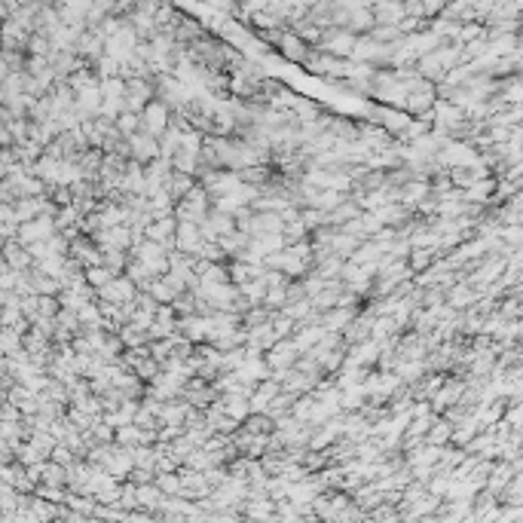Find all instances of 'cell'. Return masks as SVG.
Here are the masks:
<instances>
[{
    "label": "cell",
    "instance_id": "1",
    "mask_svg": "<svg viewBox=\"0 0 523 523\" xmlns=\"http://www.w3.org/2000/svg\"><path fill=\"white\" fill-rule=\"evenodd\" d=\"M212 196H208L205 190H202L199 184L190 187V193L184 196V199L175 202V218L178 220H193V224H199L202 218H205L208 212H212Z\"/></svg>",
    "mask_w": 523,
    "mask_h": 523
},
{
    "label": "cell",
    "instance_id": "2",
    "mask_svg": "<svg viewBox=\"0 0 523 523\" xmlns=\"http://www.w3.org/2000/svg\"><path fill=\"white\" fill-rule=\"evenodd\" d=\"M300 352H303V349H300V346L288 337V340H276V343H272L260 358H264V364H266V370H270V374H282V370L294 368V361L300 358Z\"/></svg>",
    "mask_w": 523,
    "mask_h": 523
},
{
    "label": "cell",
    "instance_id": "3",
    "mask_svg": "<svg viewBox=\"0 0 523 523\" xmlns=\"http://www.w3.org/2000/svg\"><path fill=\"white\" fill-rule=\"evenodd\" d=\"M168 114H172V107H168L166 101H160V98H150V101L141 107V114H138L141 132H147V135H153V138H160V135L168 129Z\"/></svg>",
    "mask_w": 523,
    "mask_h": 523
},
{
    "label": "cell",
    "instance_id": "4",
    "mask_svg": "<svg viewBox=\"0 0 523 523\" xmlns=\"http://www.w3.org/2000/svg\"><path fill=\"white\" fill-rule=\"evenodd\" d=\"M156 98V89H153V74L150 77H129L126 80V92H123V110H135L141 114V107Z\"/></svg>",
    "mask_w": 523,
    "mask_h": 523
},
{
    "label": "cell",
    "instance_id": "5",
    "mask_svg": "<svg viewBox=\"0 0 523 523\" xmlns=\"http://www.w3.org/2000/svg\"><path fill=\"white\" fill-rule=\"evenodd\" d=\"M355 40H358V34H352V31H346V28H324V37L316 49L328 52L333 58H349Z\"/></svg>",
    "mask_w": 523,
    "mask_h": 523
},
{
    "label": "cell",
    "instance_id": "6",
    "mask_svg": "<svg viewBox=\"0 0 523 523\" xmlns=\"http://www.w3.org/2000/svg\"><path fill=\"white\" fill-rule=\"evenodd\" d=\"M175 333H181V337L190 340V343H208V337H212V318L196 316V312H190V316H178Z\"/></svg>",
    "mask_w": 523,
    "mask_h": 523
},
{
    "label": "cell",
    "instance_id": "7",
    "mask_svg": "<svg viewBox=\"0 0 523 523\" xmlns=\"http://www.w3.org/2000/svg\"><path fill=\"white\" fill-rule=\"evenodd\" d=\"M175 230H178V218L175 214H166V218H153L147 227H144V239L160 242L166 251L175 248Z\"/></svg>",
    "mask_w": 523,
    "mask_h": 523
},
{
    "label": "cell",
    "instance_id": "8",
    "mask_svg": "<svg viewBox=\"0 0 523 523\" xmlns=\"http://www.w3.org/2000/svg\"><path fill=\"white\" fill-rule=\"evenodd\" d=\"M129 153H132V160L135 162H150V160H156L160 156V138H153V135H147V132H135V135H129Z\"/></svg>",
    "mask_w": 523,
    "mask_h": 523
},
{
    "label": "cell",
    "instance_id": "9",
    "mask_svg": "<svg viewBox=\"0 0 523 523\" xmlns=\"http://www.w3.org/2000/svg\"><path fill=\"white\" fill-rule=\"evenodd\" d=\"M276 49H279V55H282V58H288V62L303 64L312 47H306V43L300 40V37L294 34L291 28H285V31H282V37H279V43H276Z\"/></svg>",
    "mask_w": 523,
    "mask_h": 523
},
{
    "label": "cell",
    "instance_id": "10",
    "mask_svg": "<svg viewBox=\"0 0 523 523\" xmlns=\"http://www.w3.org/2000/svg\"><path fill=\"white\" fill-rule=\"evenodd\" d=\"M370 324H374V316H368L364 309H358V316L352 318L349 324H346L343 331V343L346 346H361V343H368L370 340Z\"/></svg>",
    "mask_w": 523,
    "mask_h": 523
},
{
    "label": "cell",
    "instance_id": "11",
    "mask_svg": "<svg viewBox=\"0 0 523 523\" xmlns=\"http://www.w3.org/2000/svg\"><path fill=\"white\" fill-rule=\"evenodd\" d=\"M346 288L343 279H328L322 288H318L316 294L309 297V303H312V309H318V312H324V309H331V306H337V297H340V291Z\"/></svg>",
    "mask_w": 523,
    "mask_h": 523
},
{
    "label": "cell",
    "instance_id": "12",
    "mask_svg": "<svg viewBox=\"0 0 523 523\" xmlns=\"http://www.w3.org/2000/svg\"><path fill=\"white\" fill-rule=\"evenodd\" d=\"M199 245H202L199 224H193V220H178V230H175V248H178V251H187V254H196V248Z\"/></svg>",
    "mask_w": 523,
    "mask_h": 523
},
{
    "label": "cell",
    "instance_id": "13",
    "mask_svg": "<svg viewBox=\"0 0 523 523\" xmlns=\"http://www.w3.org/2000/svg\"><path fill=\"white\" fill-rule=\"evenodd\" d=\"M227 270H230V282L239 288V285L254 282V279L264 272V264H260V260H230Z\"/></svg>",
    "mask_w": 523,
    "mask_h": 523
},
{
    "label": "cell",
    "instance_id": "14",
    "mask_svg": "<svg viewBox=\"0 0 523 523\" xmlns=\"http://www.w3.org/2000/svg\"><path fill=\"white\" fill-rule=\"evenodd\" d=\"M370 12H374V25H398L407 16L401 0H380V3L370 6Z\"/></svg>",
    "mask_w": 523,
    "mask_h": 523
},
{
    "label": "cell",
    "instance_id": "15",
    "mask_svg": "<svg viewBox=\"0 0 523 523\" xmlns=\"http://www.w3.org/2000/svg\"><path fill=\"white\" fill-rule=\"evenodd\" d=\"M196 184V178L193 175H187V172H175L172 168V175H168L166 181H162V190H166V196L172 202H178V199H184L187 193H190V187Z\"/></svg>",
    "mask_w": 523,
    "mask_h": 523
},
{
    "label": "cell",
    "instance_id": "16",
    "mask_svg": "<svg viewBox=\"0 0 523 523\" xmlns=\"http://www.w3.org/2000/svg\"><path fill=\"white\" fill-rule=\"evenodd\" d=\"M370 28H374V12H370V6L352 3L349 6V22H346V31H352V34H368Z\"/></svg>",
    "mask_w": 523,
    "mask_h": 523
},
{
    "label": "cell",
    "instance_id": "17",
    "mask_svg": "<svg viewBox=\"0 0 523 523\" xmlns=\"http://www.w3.org/2000/svg\"><path fill=\"white\" fill-rule=\"evenodd\" d=\"M481 175H487V168H483V172H477L474 166H456V162H453V166H447V178H450V184H453L456 190H468V187H472Z\"/></svg>",
    "mask_w": 523,
    "mask_h": 523
},
{
    "label": "cell",
    "instance_id": "18",
    "mask_svg": "<svg viewBox=\"0 0 523 523\" xmlns=\"http://www.w3.org/2000/svg\"><path fill=\"white\" fill-rule=\"evenodd\" d=\"M239 426L245 431H251V435H272V431H276V420H272L270 413H264V410H251Z\"/></svg>",
    "mask_w": 523,
    "mask_h": 523
},
{
    "label": "cell",
    "instance_id": "19",
    "mask_svg": "<svg viewBox=\"0 0 523 523\" xmlns=\"http://www.w3.org/2000/svg\"><path fill=\"white\" fill-rule=\"evenodd\" d=\"M450 431H453V422L444 420V416H435V420H431V426L426 429V435H422V444L444 447V444H450Z\"/></svg>",
    "mask_w": 523,
    "mask_h": 523
},
{
    "label": "cell",
    "instance_id": "20",
    "mask_svg": "<svg viewBox=\"0 0 523 523\" xmlns=\"http://www.w3.org/2000/svg\"><path fill=\"white\" fill-rule=\"evenodd\" d=\"M116 333H120L123 346H144V343H147V340H150L147 328H141V324H135L132 318H129V322H123L120 328H116Z\"/></svg>",
    "mask_w": 523,
    "mask_h": 523
},
{
    "label": "cell",
    "instance_id": "21",
    "mask_svg": "<svg viewBox=\"0 0 523 523\" xmlns=\"http://www.w3.org/2000/svg\"><path fill=\"white\" fill-rule=\"evenodd\" d=\"M196 254H199V257H205L208 264H230V254H227L214 239H202V245L196 248Z\"/></svg>",
    "mask_w": 523,
    "mask_h": 523
},
{
    "label": "cell",
    "instance_id": "22",
    "mask_svg": "<svg viewBox=\"0 0 523 523\" xmlns=\"http://www.w3.org/2000/svg\"><path fill=\"white\" fill-rule=\"evenodd\" d=\"M220 398H224V410L233 416V420L242 422L248 413H251V404H248L245 395H220Z\"/></svg>",
    "mask_w": 523,
    "mask_h": 523
},
{
    "label": "cell",
    "instance_id": "23",
    "mask_svg": "<svg viewBox=\"0 0 523 523\" xmlns=\"http://www.w3.org/2000/svg\"><path fill=\"white\" fill-rule=\"evenodd\" d=\"M114 126L129 138V135H135L141 129V120H138V114H135V110H120V114L114 116Z\"/></svg>",
    "mask_w": 523,
    "mask_h": 523
},
{
    "label": "cell",
    "instance_id": "24",
    "mask_svg": "<svg viewBox=\"0 0 523 523\" xmlns=\"http://www.w3.org/2000/svg\"><path fill=\"white\" fill-rule=\"evenodd\" d=\"M303 239H309V230L303 227V220H288V224L282 227V242L285 245H294V242H303Z\"/></svg>",
    "mask_w": 523,
    "mask_h": 523
},
{
    "label": "cell",
    "instance_id": "25",
    "mask_svg": "<svg viewBox=\"0 0 523 523\" xmlns=\"http://www.w3.org/2000/svg\"><path fill=\"white\" fill-rule=\"evenodd\" d=\"M162 499H166V496L156 489L153 481H150V483H138V505L141 508H153V505H160Z\"/></svg>",
    "mask_w": 523,
    "mask_h": 523
},
{
    "label": "cell",
    "instance_id": "26",
    "mask_svg": "<svg viewBox=\"0 0 523 523\" xmlns=\"http://www.w3.org/2000/svg\"><path fill=\"white\" fill-rule=\"evenodd\" d=\"M83 279H86V285L89 288H101V285H107L110 279H114V272L107 270V266H86V270H83Z\"/></svg>",
    "mask_w": 523,
    "mask_h": 523
},
{
    "label": "cell",
    "instance_id": "27",
    "mask_svg": "<svg viewBox=\"0 0 523 523\" xmlns=\"http://www.w3.org/2000/svg\"><path fill=\"white\" fill-rule=\"evenodd\" d=\"M132 370H135V377H138V380H144V383H153L156 377H160V370H162V368L153 361V358L147 355V358H141V361L135 364Z\"/></svg>",
    "mask_w": 523,
    "mask_h": 523
},
{
    "label": "cell",
    "instance_id": "28",
    "mask_svg": "<svg viewBox=\"0 0 523 523\" xmlns=\"http://www.w3.org/2000/svg\"><path fill=\"white\" fill-rule=\"evenodd\" d=\"M147 294H150V297L156 300V303H168V300L175 297V291H172V288H168L166 282H162L160 276H153V279H150V285H147Z\"/></svg>",
    "mask_w": 523,
    "mask_h": 523
},
{
    "label": "cell",
    "instance_id": "29",
    "mask_svg": "<svg viewBox=\"0 0 523 523\" xmlns=\"http://www.w3.org/2000/svg\"><path fill=\"white\" fill-rule=\"evenodd\" d=\"M272 331H276V337L279 340H288V337H294V322H291V318H288V316H282V312H272Z\"/></svg>",
    "mask_w": 523,
    "mask_h": 523
},
{
    "label": "cell",
    "instance_id": "30",
    "mask_svg": "<svg viewBox=\"0 0 523 523\" xmlns=\"http://www.w3.org/2000/svg\"><path fill=\"white\" fill-rule=\"evenodd\" d=\"M202 279H208V282H230V270H227V264H208V270H205V276Z\"/></svg>",
    "mask_w": 523,
    "mask_h": 523
},
{
    "label": "cell",
    "instance_id": "31",
    "mask_svg": "<svg viewBox=\"0 0 523 523\" xmlns=\"http://www.w3.org/2000/svg\"><path fill=\"white\" fill-rule=\"evenodd\" d=\"M153 477H156V472H153V468H141V465H132V472L126 474V481L138 487V483H150V481H153Z\"/></svg>",
    "mask_w": 523,
    "mask_h": 523
},
{
    "label": "cell",
    "instance_id": "32",
    "mask_svg": "<svg viewBox=\"0 0 523 523\" xmlns=\"http://www.w3.org/2000/svg\"><path fill=\"white\" fill-rule=\"evenodd\" d=\"M444 6H447V0H420V16L435 18V16H441Z\"/></svg>",
    "mask_w": 523,
    "mask_h": 523
},
{
    "label": "cell",
    "instance_id": "33",
    "mask_svg": "<svg viewBox=\"0 0 523 523\" xmlns=\"http://www.w3.org/2000/svg\"><path fill=\"white\" fill-rule=\"evenodd\" d=\"M181 431H184L181 426H160V429H156V441H160V444H168V441H175Z\"/></svg>",
    "mask_w": 523,
    "mask_h": 523
},
{
    "label": "cell",
    "instance_id": "34",
    "mask_svg": "<svg viewBox=\"0 0 523 523\" xmlns=\"http://www.w3.org/2000/svg\"><path fill=\"white\" fill-rule=\"evenodd\" d=\"M162 0H135V6L132 10H138V12H147V16H153L156 12V6H160Z\"/></svg>",
    "mask_w": 523,
    "mask_h": 523
},
{
    "label": "cell",
    "instance_id": "35",
    "mask_svg": "<svg viewBox=\"0 0 523 523\" xmlns=\"http://www.w3.org/2000/svg\"><path fill=\"white\" fill-rule=\"evenodd\" d=\"M52 459H55L58 465H64V468H68V465H74V456L68 453V447H58L55 453H52Z\"/></svg>",
    "mask_w": 523,
    "mask_h": 523
},
{
    "label": "cell",
    "instance_id": "36",
    "mask_svg": "<svg viewBox=\"0 0 523 523\" xmlns=\"http://www.w3.org/2000/svg\"><path fill=\"white\" fill-rule=\"evenodd\" d=\"M132 6H135V0H114V10H110V16H126Z\"/></svg>",
    "mask_w": 523,
    "mask_h": 523
}]
</instances>
